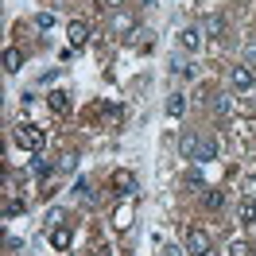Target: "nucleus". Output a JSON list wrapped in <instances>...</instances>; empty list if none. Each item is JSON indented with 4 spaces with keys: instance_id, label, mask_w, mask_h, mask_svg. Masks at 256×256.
Here are the masks:
<instances>
[{
    "instance_id": "nucleus-1",
    "label": "nucleus",
    "mask_w": 256,
    "mask_h": 256,
    "mask_svg": "<svg viewBox=\"0 0 256 256\" xmlns=\"http://www.w3.org/2000/svg\"><path fill=\"white\" fill-rule=\"evenodd\" d=\"M12 136H16V144L24 148V152H39V148H43V128H35V124H16Z\"/></svg>"
},
{
    "instance_id": "nucleus-21",
    "label": "nucleus",
    "mask_w": 256,
    "mask_h": 256,
    "mask_svg": "<svg viewBox=\"0 0 256 256\" xmlns=\"http://www.w3.org/2000/svg\"><path fill=\"white\" fill-rule=\"evenodd\" d=\"M222 28H225L222 20H218V16H210V20H206V28H202V35H222Z\"/></svg>"
},
{
    "instance_id": "nucleus-11",
    "label": "nucleus",
    "mask_w": 256,
    "mask_h": 256,
    "mask_svg": "<svg viewBox=\"0 0 256 256\" xmlns=\"http://www.w3.org/2000/svg\"><path fill=\"white\" fill-rule=\"evenodd\" d=\"M74 194H78V202H86V206H94V186H90L86 178H78V182H74Z\"/></svg>"
},
{
    "instance_id": "nucleus-18",
    "label": "nucleus",
    "mask_w": 256,
    "mask_h": 256,
    "mask_svg": "<svg viewBox=\"0 0 256 256\" xmlns=\"http://www.w3.org/2000/svg\"><path fill=\"white\" fill-rule=\"evenodd\" d=\"M16 214H24V202H16V198H8V202H4V218L12 222Z\"/></svg>"
},
{
    "instance_id": "nucleus-10",
    "label": "nucleus",
    "mask_w": 256,
    "mask_h": 256,
    "mask_svg": "<svg viewBox=\"0 0 256 256\" xmlns=\"http://www.w3.org/2000/svg\"><path fill=\"white\" fill-rule=\"evenodd\" d=\"M218 160V140L214 136H202V152H198V163H210Z\"/></svg>"
},
{
    "instance_id": "nucleus-17",
    "label": "nucleus",
    "mask_w": 256,
    "mask_h": 256,
    "mask_svg": "<svg viewBox=\"0 0 256 256\" xmlns=\"http://www.w3.org/2000/svg\"><path fill=\"white\" fill-rule=\"evenodd\" d=\"M182 109H186V101H182V94H175L171 101H167V112H171V116H182Z\"/></svg>"
},
{
    "instance_id": "nucleus-23",
    "label": "nucleus",
    "mask_w": 256,
    "mask_h": 256,
    "mask_svg": "<svg viewBox=\"0 0 256 256\" xmlns=\"http://www.w3.org/2000/svg\"><path fill=\"white\" fill-rule=\"evenodd\" d=\"M112 28H116V32H128V35L136 32V28H132V20H128V16H112Z\"/></svg>"
},
{
    "instance_id": "nucleus-6",
    "label": "nucleus",
    "mask_w": 256,
    "mask_h": 256,
    "mask_svg": "<svg viewBox=\"0 0 256 256\" xmlns=\"http://www.w3.org/2000/svg\"><path fill=\"white\" fill-rule=\"evenodd\" d=\"M74 244V233H70V225H58V229H50V248L54 252H66Z\"/></svg>"
},
{
    "instance_id": "nucleus-20",
    "label": "nucleus",
    "mask_w": 256,
    "mask_h": 256,
    "mask_svg": "<svg viewBox=\"0 0 256 256\" xmlns=\"http://www.w3.org/2000/svg\"><path fill=\"white\" fill-rule=\"evenodd\" d=\"M229 256H252V248L244 240H229Z\"/></svg>"
},
{
    "instance_id": "nucleus-9",
    "label": "nucleus",
    "mask_w": 256,
    "mask_h": 256,
    "mask_svg": "<svg viewBox=\"0 0 256 256\" xmlns=\"http://www.w3.org/2000/svg\"><path fill=\"white\" fill-rule=\"evenodd\" d=\"M178 43H182L186 50H198L202 47V32H198V28H186V32L178 35Z\"/></svg>"
},
{
    "instance_id": "nucleus-5",
    "label": "nucleus",
    "mask_w": 256,
    "mask_h": 256,
    "mask_svg": "<svg viewBox=\"0 0 256 256\" xmlns=\"http://www.w3.org/2000/svg\"><path fill=\"white\" fill-rule=\"evenodd\" d=\"M198 152H202V136L182 132V140H178V156H182V160H198Z\"/></svg>"
},
{
    "instance_id": "nucleus-25",
    "label": "nucleus",
    "mask_w": 256,
    "mask_h": 256,
    "mask_svg": "<svg viewBox=\"0 0 256 256\" xmlns=\"http://www.w3.org/2000/svg\"><path fill=\"white\" fill-rule=\"evenodd\" d=\"M105 4H109V8H124V0H105Z\"/></svg>"
},
{
    "instance_id": "nucleus-8",
    "label": "nucleus",
    "mask_w": 256,
    "mask_h": 256,
    "mask_svg": "<svg viewBox=\"0 0 256 256\" xmlns=\"http://www.w3.org/2000/svg\"><path fill=\"white\" fill-rule=\"evenodd\" d=\"M66 35H70V43H74V47H82V43H86V39H90V28H86V24H82V20H74V24H70V28H66Z\"/></svg>"
},
{
    "instance_id": "nucleus-14",
    "label": "nucleus",
    "mask_w": 256,
    "mask_h": 256,
    "mask_svg": "<svg viewBox=\"0 0 256 256\" xmlns=\"http://www.w3.org/2000/svg\"><path fill=\"white\" fill-rule=\"evenodd\" d=\"M214 109L222 112V116H229V112H233V97H229V94H218V97H214Z\"/></svg>"
},
{
    "instance_id": "nucleus-16",
    "label": "nucleus",
    "mask_w": 256,
    "mask_h": 256,
    "mask_svg": "<svg viewBox=\"0 0 256 256\" xmlns=\"http://www.w3.org/2000/svg\"><path fill=\"white\" fill-rule=\"evenodd\" d=\"M50 109H54V112H66V109H70V101H66L62 90H54V94H50Z\"/></svg>"
},
{
    "instance_id": "nucleus-4",
    "label": "nucleus",
    "mask_w": 256,
    "mask_h": 256,
    "mask_svg": "<svg viewBox=\"0 0 256 256\" xmlns=\"http://www.w3.org/2000/svg\"><path fill=\"white\" fill-rule=\"evenodd\" d=\"M109 186H112V190H116V194H124V198H128V194L136 190V175L120 167V171H112V175H109Z\"/></svg>"
},
{
    "instance_id": "nucleus-24",
    "label": "nucleus",
    "mask_w": 256,
    "mask_h": 256,
    "mask_svg": "<svg viewBox=\"0 0 256 256\" xmlns=\"http://www.w3.org/2000/svg\"><path fill=\"white\" fill-rule=\"evenodd\" d=\"M244 66H256V43H248V47H244Z\"/></svg>"
},
{
    "instance_id": "nucleus-13",
    "label": "nucleus",
    "mask_w": 256,
    "mask_h": 256,
    "mask_svg": "<svg viewBox=\"0 0 256 256\" xmlns=\"http://www.w3.org/2000/svg\"><path fill=\"white\" fill-rule=\"evenodd\" d=\"M128 225H132V202H124V206L116 210V229H120V233H124Z\"/></svg>"
},
{
    "instance_id": "nucleus-2",
    "label": "nucleus",
    "mask_w": 256,
    "mask_h": 256,
    "mask_svg": "<svg viewBox=\"0 0 256 256\" xmlns=\"http://www.w3.org/2000/svg\"><path fill=\"white\" fill-rule=\"evenodd\" d=\"M229 86H233L237 94H248V90H252V86H256L252 70H248V66H244V62H237V66H233V70H229Z\"/></svg>"
},
{
    "instance_id": "nucleus-15",
    "label": "nucleus",
    "mask_w": 256,
    "mask_h": 256,
    "mask_svg": "<svg viewBox=\"0 0 256 256\" xmlns=\"http://www.w3.org/2000/svg\"><path fill=\"white\" fill-rule=\"evenodd\" d=\"M43 222H47V233H50V229H58V225L66 222V214H62L58 206H54V210H47V218H43Z\"/></svg>"
},
{
    "instance_id": "nucleus-12",
    "label": "nucleus",
    "mask_w": 256,
    "mask_h": 256,
    "mask_svg": "<svg viewBox=\"0 0 256 256\" xmlns=\"http://www.w3.org/2000/svg\"><path fill=\"white\" fill-rule=\"evenodd\" d=\"M20 66H24V58H20V50H16V47H8V50H4V70H8V74H16Z\"/></svg>"
},
{
    "instance_id": "nucleus-22",
    "label": "nucleus",
    "mask_w": 256,
    "mask_h": 256,
    "mask_svg": "<svg viewBox=\"0 0 256 256\" xmlns=\"http://www.w3.org/2000/svg\"><path fill=\"white\" fill-rule=\"evenodd\" d=\"M206 206H210V210H222V206H225V194H222V190H210V194H206Z\"/></svg>"
},
{
    "instance_id": "nucleus-7",
    "label": "nucleus",
    "mask_w": 256,
    "mask_h": 256,
    "mask_svg": "<svg viewBox=\"0 0 256 256\" xmlns=\"http://www.w3.org/2000/svg\"><path fill=\"white\" fill-rule=\"evenodd\" d=\"M237 218L244 225H256V198H248V194L240 198V202H237Z\"/></svg>"
},
{
    "instance_id": "nucleus-3",
    "label": "nucleus",
    "mask_w": 256,
    "mask_h": 256,
    "mask_svg": "<svg viewBox=\"0 0 256 256\" xmlns=\"http://www.w3.org/2000/svg\"><path fill=\"white\" fill-rule=\"evenodd\" d=\"M186 252H190V256H202V252H210L206 229H198V225H190V229H186Z\"/></svg>"
},
{
    "instance_id": "nucleus-26",
    "label": "nucleus",
    "mask_w": 256,
    "mask_h": 256,
    "mask_svg": "<svg viewBox=\"0 0 256 256\" xmlns=\"http://www.w3.org/2000/svg\"><path fill=\"white\" fill-rule=\"evenodd\" d=\"M202 256H214V252H202Z\"/></svg>"
},
{
    "instance_id": "nucleus-19",
    "label": "nucleus",
    "mask_w": 256,
    "mask_h": 256,
    "mask_svg": "<svg viewBox=\"0 0 256 256\" xmlns=\"http://www.w3.org/2000/svg\"><path fill=\"white\" fill-rule=\"evenodd\" d=\"M35 28L50 32V28H54V12H39V16H35Z\"/></svg>"
}]
</instances>
